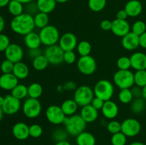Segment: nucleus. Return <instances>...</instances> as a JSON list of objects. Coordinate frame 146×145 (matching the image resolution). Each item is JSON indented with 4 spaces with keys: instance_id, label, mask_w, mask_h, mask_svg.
Masks as SVG:
<instances>
[{
    "instance_id": "1",
    "label": "nucleus",
    "mask_w": 146,
    "mask_h": 145,
    "mask_svg": "<svg viewBox=\"0 0 146 145\" xmlns=\"http://www.w3.org/2000/svg\"><path fill=\"white\" fill-rule=\"evenodd\" d=\"M10 27L15 34L26 36L34 31V29L36 28L34 16L28 13H23L14 16L10 22Z\"/></svg>"
},
{
    "instance_id": "2",
    "label": "nucleus",
    "mask_w": 146,
    "mask_h": 145,
    "mask_svg": "<svg viewBox=\"0 0 146 145\" xmlns=\"http://www.w3.org/2000/svg\"><path fill=\"white\" fill-rule=\"evenodd\" d=\"M63 125L68 134L76 136L80 133L85 131L87 123L84 120L80 115H74L70 117H66Z\"/></svg>"
},
{
    "instance_id": "3",
    "label": "nucleus",
    "mask_w": 146,
    "mask_h": 145,
    "mask_svg": "<svg viewBox=\"0 0 146 145\" xmlns=\"http://www.w3.org/2000/svg\"><path fill=\"white\" fill-rule=\"evenodd\" d=\"M38 35L41 39V44L46 47L58 44L61 37L58 28L55 26L49 24L40 29Z\"/></svg>"
},
{
    "instance_id": "4",
    "label": "nucleus",
    "mask_w": 146,
    "mask_h": 145,
    "mask_svg": "<svg viewBox=\"0 0 146 145\" xmlns=\"http://www.w3.org/2000/svg\"><path fill=\"white\" fill-rule=\"evenodd\" d=\"M113 83L120 90L131 88L134 85V73L130 70H118L113 75Z\"/></svg>"
},
{
    "instance_id": "5",
    "label": "nucleus",
    "mask_w": 146,
    "mask_h": 145,
    "mask_svg": "<svg viewBox=\"0 0 146 145\" xmlns=\"http://www.w3.org/2000/svg\"><path fill=\"white\" fill-rule=\"evenodd\" d=\"M115 88L111 81L106 79L98 80L94 88V92L96 97L101 98L104 101L111 100L114 95Z\"/></svg>"
},
{
    "instance_id": "6",
    "label": "nucleus",
    "mask_w": 146,
    "mask_h": 145,
    "mask_svg": "<svg viewBox=\"0 0 146 145\" xmlns=\"http://www.w3.org/2000/svg\"><path fill=\"white\" fill-rule=\"evenodd\" d=\"M95 97L94 89L88 85H81L76 88L73 99L76 101L78 106L84 107L90 105Z\"/></svg>"
},
{
    "instance_id": "7",
    "label": "nucleus",
    "mask_w": 146,
    "mask_h": 145,
    "mask_svg": "<svg viewBox=\"0 0 146 145\" xmlns=\"http://www.w3.org/2000/svg\"><path fill=\"white\" fill-rule=\"evenodd\" d=\"M21 108L24 115L29 119L38 117L42 111V106L40 101L38 99L31 98L25 100Z\"/></svg>"
},
{
    "instance_id": "8",
    "label": "nucleus",
    "mask_w": 146,
    "mask_h": 145,
    "mask_svg": "<svg viewBox=\"0 0 146 145\" xmlns=\"http://www.w3.org/2000/svg\"><path fill=\"white\" fill-rule=\"evenodd\" d=\"M77 68L81 73L85 75H93L97 69V63L91 55L80 56L76 61Z\"/></svg>"
},
{
    "instance_id": "9",
    "label": "nucleus",
    "mask_w": 146,
    "mask_h": 145,
    "mask_svg": "<svg viewBox=\"0 0 146 145\" xmlns=\"http://www.w3.org/2000/svg\"><path fill=\"white\" fill-rule=\"evenodd\" d=\"M64 51L57 44L47 46L44 52L49 64L52 65H58L64 62Z\"/></svg>"
},
{
    "instance_id": "10",
    "label": "nucleus",
    "mask_w": 146,
    "mask_h": 145,
    "mask_svg": "<svg viewBox=\"0 0 146 145\" xmlns=\"http://www.w3.org/2000/svg\"><path fill=\"white\" fill-rule=\"evenodd\" d=\"M141 131V125L135 118H126L121 122V132L127 137H134L139 134Z\"/></svg>"
},
{
    "instance_id": "11",
    "label": "nucleus",
    "mask_w": 146,
    "mask_h": 145,
    "mask_svg": "<svg viewBox=\"0 0 146 145\" xmlns=\"http://www.w3.org/2000/svg\"><path fill=\"white\" fill-rule=\"evenodd\" d=\"M45 115L47 120L54 125H60L64 123V119L66 117L63 112L61 106L56 105L48 106L46 109Z\"/></svg>"
},
{
    "instance_id": "12",
    "label": "nucleus",
    "mask_w": 146,
    "mask_h": 145,
    "mask_svg": "<svg viewBox=\"0 0 146 145\" xmlns=\"http://www.w3.org/2000/svg\"><path fill=\"white\" fill-rule=\"evenodd\" d=\"M21 100L9 94L4 97V102L1 107L4 114L13 115L17 114L21 109Z\"/></svg>"
},
{
    "instance_id": "13",
    "label": "nucleus",
    "mask_w": 146,
    "mask_h": 145,
    "mask_svg": "<svg viewBox=\"0 0 146 145\" xmlns=\"http://www.w3.org/2000/svg\"><path fill=\"white\" fill-rule=\"evenodd\" d=\"M24 50L22 47L17 44H10L8 48L4 51L6 59L11 61L13 63H17L22 61L24 58Z\"/></svg>"
},
{
    "instance_id": "14",
    "label": "nucleus",
    "mask_w": 146,
    "mask_h": 145,
    "mask_svg": "<svg viewBox=\"0 0 146 145\" xmlns=\"http://www.w3.org/2000/svg\"><path fill=\"white\" fill-rule=\"evenodd\" d=\"M58 44L64 51H74L78 45V40L75 34L67 32L61 36Z\"/></svg>"
},
{
    "instance_id": "15",
    "label": "nucleus",
    "mask_w": 146,
    "mask_h": 145,
    "mask_svg": "<svg viewBox=\"0 0 146 145\" xmlns=\"http://www.w3.org/2000/svg\"><path fill=\"white\" fill-rule=\"evenodd\" d=\"M111 31L115 36L123 38L131 32V26L127 20H121L115 18L112 21Z\"/></svg>"
},
{
    "instance_id": "16",
    "label": "nucleus",
    "mask_w": 146,
    "mask_h": 145,
    "mask_svg": "<svg viewBox=\"0 0 146 145\" xmlns=\"http://www.w3.org/2000/svg\"><path fill=\"white\" fill-rule=\"evenodd\" d=\"M121 45L126 51H134L140 46L139 36L131 31L123 37L121 39Z\"/></svg>"
},
{
    "instance_id": "17",
    "label": "nucleus",
    "mask_w": 146,
    "mask_h": 145,
    "mask_svg": "<svg viewBox=\"0 0 146 145\" xmlns=\"http://www.w3.org/2000/svg\"><path fill=\"white\" fill-rule=\"evenodd\" d=\"M102 115L106 119L112 120L114 119L119 113V107L118 105L114 101L110 100L105 101L102 109H101Z\"/></svg>"
},
{
    "instance_id": "18",
    "label": "nucleus",
    "mask_w": 146,
    "mask_h": 145,
    "mask_svg": "<svg viewBox=\"0 0 146 145\" xmlns=\"http://www.w3.org/2000/svg\"><path fill=\"white\" fill-rule=\"evenodd\" d=\"M19 80L11 73H3L0 76V88L11 91L19 84Z\"/></svg>"
},
{
    "instance_id": "19",
    "label": "nucleus",
    "mask_w": 146,
    "mask_h": 145,
    "mask_svg": "<svg viewBox=\"0 0 146 145\" xmlns=\"http://www.w3.org/2000/svg\"><path fill=\"white\" fill-rule=\"evenodd\" d=\"M12 134L18 140H25L29 137V126L25 122H17L13 126Z\"/></svg>"
},
{
    "instance_id": "20",
    "label": "nucleus",
    "mask_w": 146,
    "mask_h": 145,
    "mask_svg": "<svg viewBox=\"0 0 146 145\" xmlns=\"http://www.w3.org/2000/svg\"><path fill=\"white\" fill-rule=\"evenodd\" d=\"M131 68L136 71L146 70V54L143 52H135L130 56Z\"/></svg>"
},
{
    "instance_id": "21",
    "label": "nucleus",
    "mask_w": 146,
    "mask_h": 145,
    "mask_svg": "<svg viewBox=\"0 0 146 145\" xmlns=\"http://www.w3.org/2000/svg\"><path fill=\"white\" fill-rule=\"evenodd\" d=\"M80 115L86 123L94 122L98 117V110L90 105L81 107Z\"/></svg>"
},
{
    "instance_id": "22",
    "label": "nucleus",
    "mask_w": 146,
    "mask_h": 145,
    "mask_svg": "<svg viewBox=\"0 0 146 145\" xmlns=\"http://www.w3.org/2000/svg\"><path fill=\"white\" fill-rule=\"evenodd\" d=\"M124 9L128 14V16L137 17L142 13L143 5L138 0H130L125 4Z\"/></svg>"
},
{
    "instance_id": "23",
    "label": "nucleus",
    "mask_w": 146,
    "mask_h": 145,
    "mask_svg": "<svg viewBox=\"0 0 146 145\" xmlns=\"http://www.w3.org/2000/svg\"><path fill=\"white\" fill-rule=\"evenodd\" d=\"M24 41L26 46L29 49L38 48L41 45V41L38 33L34 32V31H32V32L24 36Z\"/></svg>"
},
{
    "instance_id": "24",
    "label": "nucleus",
    "mask_w": 146,
    "mask_h": 145,
    "mask_svg": "<svg viewBox=\"0 0 146 145\" xmlns=\"http://www.w3.org/2000/svg\"><path fill=\"white\" fill-rule=\"evenodd\" d=\"M12 73L19 80H24L29 75V68L28 65L22 61L14 63Z\"/></svg>"
},
{
    "instance_id": "25",
    "label": "nucleus",
    "mask_w": 146,
    "mask_h": 145,
    "mask_svg": "<svg viewBox=\"0 0 146 145\" xmlns=\"http://www.w3.org/2000/svg\"><path fill=\"white\" fill-rule=\"evenodd\" d=\"M76 142L77 145H96V139L94 135L91 132L84 131L77 135Z\"/></svg>"
},
{
    "instance_id": "26",
    "label": "nucleus",
    "mask_w": 146,
    "mask_h": 145,
    "mask_svg": "<svg viewBox=\"0 0 146 145\" xmlns=\"http://www.w3.org/2000/svg\"><path fill=\"white\" fill-rule=\"evenodd\" d=\"M78 104L74 99H67L61 103V107L66 117L76 115L78 108Z\"/></svg>"
},
{
    "instance_id": "27",
    "label": "nucleus",
    "mask_w": 146,
    "mask_h": 145,
    "mask_svg": "<svg viewBox=\"0 0 146 145\" xmlns=\"http://www.w3.org/2000/svg\"><path fill=\"white\" fill-rule=\"evenodd\" d=\"M36 4L38 11L48 14L55 9L57 2L56 0H37Z\"/></svg>"
},
{
    "instance_id": "28",
    "label": "nucleus",
    "mask_w": 146,
    "mask_h": 145,
    "mask_svg": "<svg viewBox=\"0 0 146 145\" xmlns=\"http://www.w3.org/2000/svg\"><path fill=\"white\" fill-rule=\"evenodd\" d=\"M34 20L36 28L41 29L48 25L49 16H48V14L38 11L34 16Z\"/></svg>"
},
{
    "instance_id": "29",
    "label": "nucleus",
    "mask_w": 146,
    "mask_h": 145,
    "mask_svg": "<svg viewBox=\"0 0 146 145\" xmlns=\"http://www.w3.org/2000/svg\"><path fill=\"white\" fill-rule=\"evenodd\" d=\"M146 101L143 98H134L131 102V110L135 115L141 114L145 110Z\"/></svg>"
},
{
    "instance_id": "30",
    "label": "nucleus",
    "mask_w": 146,
    "mask_h": 145,
    "mask_svg": "<svg viewBox=\"0 0 146 145\" xmlns=\"http://www.w3.org/2000/svg\"><path fill=\"white\" fill-rule=\"evenodd\" d=\"M48 65L49 63L44 53L32 60V66L36 71H44L48 67Z\"/></svg>"
},
{
    "instance_id": "31",
    "label": "nucleus",
    "mask_w": 146,
    "mask_h": 145,
    "mask_svg": "<svg viewBox=\"0 0 146 145\" xmlns=\"http://www.w3.org/2000/svg\"><path fill=\"white\" fill-rule=\"evenodd\" d=\"M7 7L9 12L14 17L24 13V4L17 0H11Z\"/></svg>"
},
{
    "instance_id": "32",
    "label": "nucleus",
    "mask_w": 146,
    "mask_h": 145,
    "mask_svg": "<svg viewBox=\"0 0 146 145\" xmlns=\"http://www.w3.org/2000/svg\"><path fill=\"white\" fill-rule=\"evenodd\" d=\"M11 95L20 100L25 99L27 97H28V87L24 84L19 83L11 91Z\"/></svg>"
},
{
    "instance_id": "33",
    "label": "nucleus",
    "mask_w": 146,
    "mask_h": 145,
    "mask_svg": "<svg viewBox=\"0 0 146 145\" xmlns=\"http://www.w3.org/2000/svg\"><path fill=\"white\" fill-rule=\"evenodd\" d=\"M43 88L38 82H32L28 86L29 98L38 99L42 95Z\"/></svg>"
},
{
    "instance_id": "34",
    "label": "nucleus",
    "mask_w": 146,
    "mask_h": 145,
    "mask_svg": "<svg viewBox=\"0 0 146 145\" xmlns=\"http://www.w3.org/2000/svg\"><path fill=\"white\" fill-rule=\"evenodd\" d=\"M118 98L120 102L124 104V105L131 104L133 100L134 99L131 88H125V89L120 90V92H118Z\"/></svg>"
},
{
    "instance_id": "35",
    "label": "nucleus",
    "mask_w": 146,
    "mask_h": 145,
    "mask_svg": "<svg viewBox=\"0 0 146 145\" xmlns=\"http://www.w3.org/2000/svg\"><path fill=\"white\" fill-rule=\"evenodd\" d=\"M92 46L91 44L87 41H81L78 43L76 46L77 53L79 54L80 56H85L91 54Z\"/></svg>"
},
{
    "instance_id": "36",
    "label": "nucleus",
    "mask_w": 146,
    "mask_h": 145,
    "mask_svg": "<svg viewBox=\"0 0 146 145\" xmlns=\"http://www.w3.org/2000/svg\"><path fill=\"white\" fill-rule=\"evenodd\" d=\"M107 4V0H88V7L94 12H100L104 9Z\"/></svg>"
},
{
    "instance_id": "37",
    "label": "nucleus",
    "mask_w": 146,
    "mask_h": 145,
    "mask_svg": "<svg viewBox=\"0 0 146 145\" xmlns=\"http://www.w3.org/2000/svg\"><path fill=\"white\" fill-rule=\"evenodd\" d=\"M134 82L136 86L143 88L146 85V70L136 71L134 73Z\"/></svg>"
},
{
    "instance_id": "38",
    "label": "nucleus",
    "mask_w": 146,
    "mask_h": 145,
    "mask_svg": "<svg viewBox=\"0 0 146 145\" xmlns=\"http://www.w3.org/2000/svg\"><path fill=\"white\" fill-rule=\"evenodd\" d=\"M68 135L69 134L66 129L62 128H56L52 132V138L56 142L67 140Z\"/></svg>"
},
{
    "instance_id": "39",
    "label": "nucleus",
    "mask_w": 146,
    "mask_h": 145,
    "mask_svg": "<svg viewBox=\"0 0 146 145\" xmlns=\"http://www.w3.org/2000/svg\"><path fill=\"white\" fill-rule=\"evenodd\" d=\"M127 138L128 137L121 132L112 134L111 137V145H125L127 143Z\"/></svg>"
},
{
    "instance_id": "40",
    "label": "nucleus",
    "mask_w": 146,
    "mask_h": 145,
    "mask_svg": "<svg viewBox=\"0 0 146 145\" xmlns=\"http://www.w3.org/2000/svg\"><path fill=\"white\" fill-rule=\"evenodd\" d=\"M131 31L140 36L146 31L145 23L143 21H140V20L135 21L131 26Z\"/></svg>"
},
{
    "instance_id": "41",
    "label": "nucleus",
    "mask_w": 146,
    "mask_h": 145,
    "mask_svg": "<svg viewBox=\"0 0 146 145\" xmlns=\"http://www.w3.org/2000/svg\"><path fill=\"white\" fill-rule=\"evenodd\" d=\"M116 66L118 70H130V68H131L130 57H120L116 61Z\"/></svg>"
},
{
    "instance_id": "42",
    "label": "nucleus",
    "mask_w": 146,
    "mask_h": 145,
    "mask_svg": "<svg viewBox=\"0 0 146 145\" xmlns=\"http://www.w3.org/2000/svg\"><path fill=\"white\" fill-rule=\"evenodd\" d=\"M106 127L109 133H111V134H114L121 132V122L115 119H112L107 123Z\"/></svg>"
},
{
    "instance_id": "43",
    "label": "nucleus",
    "mask_w": 146,
    "mask_h": 145,
    "mask_svg": "<svg viewBox=\"0 0 146 145\" xmlns=\"http://www.w3.org/2000/svg\"><path fill=\"white\" fill-rule=\"evenodd\" d=\"M43 128L38 124H33L29 126V136L32 138H38L42 135Z\"/></svg>"
},
{
    "instance_id": "44",
    "label": "nucleus",
    "mask_w": 146,
    "mask_h": 145,
    "mask_svg": "<svg viewBox=\"0 0 146 145\" xmlns=\"http://www.w3.org/2000/svg\"><path fill=\"white\" fill-rule=\"evenodd\" d=\"M14 63L9 60L5 59L1 62L0 65V69L2 73H11L14 69Z\"/></svg>"
},
{
    "instance_id": "45",
    "label": "nucleus",
    "mask_w": 146,
    "mask_h": 145,
    "mask_svg": "<svg viewBox=\"0 0 146 145\" xmlns=\"http://www.w3.org/2000/svg\"><path fill=\"white\" fill-rule=\"evenodd\" d=\"M76 53L74 51H64V62L67 64H73L77 61Z\"/></svg>"
},
{
    "instance_id": "46",
    "label": "nucleus",
    "mask_w": 146,
    "mask_h": 145,
    "mask_svg": "<svg viewBox=\"0 0 146 145\" xmlns=\"http://www.w3.org/2000/svg\"><path fill=\"white\" fill-rule=\"evenodd\" d=\"M10 39L8 36L4 34H0V52H4L10 45Z\"/></svg>"
},
{
    "instance_id": "47",
    "label": "nucleus",
    "mask_w": 146,
    "mask_h": 145,
    "mask_svg": "<svg viewBox=\"0 0 146 145\" xmlns=\"http://www.w3.org/2000/svg\"><path fill=\"white\" fill-rule=\"evenodd\" d=\"M104 102H105V101L103 100L102 99L95 96L94 98V99H93L91 105H92L94 108H96V109H98V110H100V109H102L103 106H104Z\"/></svg>"
},
{
    "instance_id": "48",
    "label": "nucleus",
    "mask_w": 146,
    "mask_h": 145,
    "mask_svg": "<svg viewBox=\"0 0 146 145\" xmlns=\"http://www.w3.org/2000/svg\"><path fill=\"white\" fill-rule=\"evenodd\" d=\"M100 27L104 31H111L112 27V21L108 19H104L100 23Z\"/></svg>"
},
{
    "instance_id": "49",
    "label": "nucleus",
    "mask_w": 146,
    "mask_h": 145,
    "mask_svg": "<svg viewBox=\"0 0 146 145\" xmlns=\"http://www.w3.org/2000/svg\"><path fill=\"white\" fill-rule=\"evenodd\" d=\"M143 88H140L138 86H133L131 88V92H132L133 96L134 98H142V92H143Z\"/></svg>"
},
{
    "instance_id": "50",
    "label": "nucleus",
    "mask_w": 146,
    "mask_h": 145,
    "mask_svg": "<svg viewBox=\"0 0 146 145\" xmlns=\"http://www.w3.org/2000/svg\"><path fill=\"white\" fill-rule=\"evenodd\" d=\"M41 54H43V53L40 48H34V49H29L28 55L29 56V58H31L32 60L34 59V58L38 57V55H41Z\"/></svg>"
},
{
    "instance_id": "51",
    "label": "nucleus",
    "mask_w": 146,
    "mask_h": 145,
    "mask_svg": "<svg viewBox=\"0 0 146 145\" xmlns=\"http://www.w3.org/2000/svg\"><path fill=\"white\" fill-rule=\"evenodd\" d=\"M128 17V14L125 11V9H121L117 12L116 14V18L121 20H126Z\"/></svg>"
},
{
    "instance_id": "52",
    "label": "nucleus",
    "mask_w": 146,
    "mask_h": 145,
    "mask_svg": "<svg viewBox=\"0 0 146 145\" xmlns=\"http://www.w3.org/2000/svg\"><path fill=\"white\" fill-rule=\"evenodd\" d=\"M140 46L146 49V31L139 36Z\"/></svg>"
},
{
    "instance_id": "53",
    "label": "nucleus",
    "mask_w": 146,
    "mask_h": 145,
    "mask_svg": "<svg viewBox=\"0 0 146 145\" xmlns=\"http://www.w3.org/2000/svg\"><path fill=\"white\" fill-rule=\"evenodd\" d=\"M4 27H5V21H4L2 16L0 14V34L4 29Z\"/></svg>"
},
{
    "instance_id": "54",
    "label": "nucleus",
    "mask_w": 146,
    "mask_h": 145,
    "mask_svg": "<svg viewBox=\"0 0 146 145\" xmlns=\"http://www.w3.org/2000/svg\"><path fill=\"white\" fill-rule=\"evenodd\" d=\"M11 0H0V8H3L8 6Z\"/></svg>"
},
{
    "instance_id": "55",
    "label": "nucleus",
    "mask_w": 146,
    "mask_h": 145,
    "mask_svg": "<svg viewBox=\"0 0 146 145\" xmlns=\"http://www.w3.org/2000/svg\"><path fill=\"white\" fill-rule=\"evenodd\" d=\"M54 145H72V144H71L68 141L64 140V141H61V142H56Z\"/></svg>"
},
{
    "instance_id": "56",
    "label": "nucleus",
    "mask_w": 146,
    "mask_h": 145,
    "mask_svg": "<svg viewBox=\"0 0 146 145\" xmlns=\"http://www.w3.org/2000/svg\"><path fill=\"white\" fill-rule=\"evenodd\" d=\"M17 1H19L20 3H21V4H29V3L33 2L34 0H17Z\"/></svg>"
},
{
    "instance_id": "57",
    "label": "nucleus",
    "mask_w": 146,
    "mask_h": 145,
    "mask_svg": "<svg viewBox=\"0 0 146 145\" xmlns=\"http://www.w3.org/2000/svg\"><path fill=\"white\" fill-rule=\"evenodd\" d=\"M143 92H142V98L146 101V85L144 88H143Z\"/></svg>"
},
{
    "instance_id": "58",
    "label": "nucleus",
    "mask_w": 146,
    "mask_h": 145,
    "mask_svg": "<svg viewBox=\"0 0 146 145\" xmlns=\"http://www.w3.org/2000/svg\"><path fill=\"white\" fill-rule=\"evenodd\" d=\"M129 145H145V144L144 143H143V142H138V141H137V142H132V143L130 144Z\"/></svg>"
},
{
    "instance_id": "59",
    "label": "nucleus",
    "mask_w": 146,
    "mask_h": 145,
    "mask_svg": "<svg viewBox=\"0 0 146 145\" xmlns=\"http://www.w3.org/2000/svg\"><path fill=\"white\" fill-rule=\"evenodd\" d=\"M4 112H3V109H2V107H1V106H0V121L3 118V115H4Z\"/></svg>"
},
{
    "instance_id": "60",
    "label": "nucleus",
    "mask_w": 146,
    "mask_h": 145,
    "mask_svg": "<svg viewBox=\"0 0 146 145\" xmlns=\"http://www.w3.org/2000/svg\"><path fill=\"white\" fill-rule=\"evenodd\" d=\"M69 0H56L57 3H60V4H64V3H66Z\"/></svg>"
},
{
    "instance_id": "61",
    "label": "nucleus",
    "mask_w": 146,
    "mask_h": 145,
    "mask_svg": "<svg viewBox=\"0 0 146 145\" xmlns=\"http://www.w3.org/2000/svg\"><path fill=\"white\" fill-rule=\"evenodd\" d=\"M4 102V98L2 96H0V106H2Z\"/></svg>"
},
{
    "instance_id": "62",
    "label": "nucleus",
    "mask_w": 146,
    "mask_h": 145,
    "mask_svg": "<svg viewBox=\"0 0 146 145\" xmlns=\"http://www.w3.org/2000/svg\"><path fill=\"white\" fill-rule=\"evenodd\" d=\"M145 28H146V23H145Z\"/></svg>"
}]
</instances>
